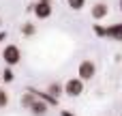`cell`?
<instances>
[{
	"instance_id": "obj_1",
	"label": "cell",
	"mask_w": 122,
	"mask_h": 116,
	"mask_svg": "<svg viewBox=\"0 0 122 116\" xmlns=\"http://www.w3.org/2000/svg\"><path fill=\"white\" fill-rule=\"evenodd\" d=\"M2 60H4L6 67L19 65V62H21V50H19V45H15V43L4 45V50H2Z\"/></svg>"
},
{
	"instance_id": "obj_2",
	"label": "cell",
	"mask_w": 122,
	"mask_h": 116,
	"mask_svg": "<svg viewBox=\"0 0 122 116\" xmlns=\"http://www.w3.org/2000/svg\"><path fill=\"white\" fill-rule=\"evenodd\" d=\"M94 75H97V65H94V60L84 58V60L79 62V67H77V77L84 80V82H90Z\"/></svg>"
},
{
	"instance_id": "obj_3",
	"label": "cell",
	"mask_w": 122,
	"mask_h": 116,
	"mask_svg": "<svg viewBox=\"0 0 122 116\" xmlns=\"http://www.w3.org/2000/svg\"><path fill=\"white\" fill-rule=\"evenodd\" d=\"M28 11H32L36 19H49L54 13V6H51V2H32L28 6Z\"/></svg>"
},
{
	"instance_id": "obj_4",
	"label": "cell",
	"mask_w": 122,
	"mask_h": 116,
	"mask_svg": "<svg viewBox=\"0 0 122 116\" xmlns=\"http://www.w3.org/2000/svg\"><path fill=\"white\" fill-rule=\"evenodd\" d=\"M64 95L66 97H79V95H84V80H79V77H71V80H66L64 84Z\"/></svg>"
},
{
	"instance_id": "obj_5",
	"label": "cell",
	"mask_w": 122,
	"mask_h": 116,
	"mask_svg": "<svg viewBox=\"0 0 122 116\" xmlns=\"http://www.w3.org/2000/svg\"><path fill=\"white\" fill-rule=\"evenodd\" d=\"M90 15H92V19H97V22L105 19V17L109 15V4H105V2H94L92 9H90Z\"/></svg>"
},
{
	"instance_id": "obj_6",
	"label": "cell",
	"mask_w": 122,
	"mask_h": 116,
	"mask_svg": "<svg viewBox=\"0 0 122 116\" xmlns=\"http://www.w3.org/2000/svg\"><path fill=\"white\" fill-rule=\"evenodd\" d=\"M30 112H32V116H45L49 112V105H47L43 99H36V101L30 105Z\"/></svg>"
},
{
	"instance_id": "obj_7",
	"label": "cell",
	"mask_w": 122,
	"mask_h": 116,
	"mask_svg": "<svg viewBox=\"0 0 122 116\" xmlns=\"http://www.w3.org/2000/svg\"><path fill=\"white\" fill-rule=\"evenodd\" d=\"M107 39H112V41H122V22L107 26Z\"/></svg>"
},
{
	"instance_id": "obj_8",
	"label": "cell",
	"mask_w": 122,
	"mask_h": 116,
	"mask_svg": "<svg viewBox=\"0 0 122 116\" xmlns=\"http://www.w3.org/2000/svg\"><path fill=\"white\" fill-rule=\"evenodd\" d=\"M36 101V97H34V93L30 90V88H26V93L21 95V99H19V103H21V108H26V110H30V105Z\"/></svg>"
},
{
	"instance_id": "obj_9",
	"label": "cell",
	"mask_w": 122,
	"mask_h": 116,
	"mask_svg": "<svg viewBox=\"0 0 122 116\" xmlns=\"http://www.w3.org/2000/svg\"><path fill=\"white\" fill-rule=\"evenodd\" d=\"M47 93H49L51 97H56V99H60V97L64 95V86H62V84H58V82H51V84L47 86Z\"/></svg>"
},
{
	"instance_id": "obj_10",
	"label": "cell",
	"mask_w": 122,
	"mask_h": 116,
	"mask_svg": "<svg viewBox=\"0 0 122 116\" xmlns=\"http://www.w3.org/2000/svg\"><path fill=\"white\" fill-rule=\"evenodd\" d=\"M0 77H2L4 84H13V82H15V71H13V67H4L2 73H0Z\"/></svg>"
},
{
	"instance_id": "obj_11",
	"label": "cell",
	"mask_w": 122,
	"mask_h": 116,
	"mask_svg": "<svg viewBox=\"0 0 122 116\" xmlns=\"http://www.w3.org/2000/svg\"><path fill=\"white\" fill-rule=\"evenodd\" d=\"M21 34H24V37H34V34H36V26H34L32 22L21 24Z\"/></svg>"
},
{
	"instance_id": "obj_12",
	"label": "cell",
	"mask_w": 122,
	"mask_h": 116,
	"mask_svg": "<svg viewBox=\"0 0 122 116\" xmlns=\"http://www.w3.org/2000/svg\"><path fill=\"white\" fill-rule=\"evenodd\" d=\"M92 32L99 39H107V26H103V24H92Z\"/></svg>"
},
{
	"instance_id": "obj_13",
	"label": "cell",
	"mask_w": 122,
	"mask_h": 116,
	"mask_svg": "<svg viewBox=\"0 0 122 116\" xmlns=\"http://www.w3.org/2000/svg\"><path fill=\"white\" fill-rule=\"evenodd\" d=\"M66 6H69L71 11H84L86 0H66Z\"/></svg>"
},
{
	"instance_id": "obj_14",
	"label": "cell",
	"mask_w": 122,
	"mask_h": 116,
	"mask_svg": "<svg viewBox=\"0 0 122 116\" xmlns=\"http://www.w3.org/2000/svg\"><path fill=\"white\" fill-rule=\"evenodd\" d=\"M6 105H9V93L4 88H0V110L6 108Z\"/></svg>"
},
{
	"instance_id": "obj_15",
	"label": "cell",
	"mask_w": 122,
	"mask_h": 116,
	"mask_svg": "<svg viewBox=\"0 0 122 116\" xmlns=\"http://www.w3.org/2000/svg\"><path fill=\"white\" fill-rule=\"evenodd\" d=\"M60 116H75V114H73V112H69V110H62V112H60Z\"/></svg>"
},
{
	"instance_id": "obj_16",
	"label": "cell",
	"mask_w": 122,
	"mask_h": 116,
	"mask_svg": "<svg viewBox=\"0 0 122 116\" xmlns=\"http://www.w3.org/2000/svg\"><path fill=\"white\" fill-rule=\"evenodd\" d=\"M2 41H6V32H4V30H0V43H2Z\"/></svg>"
},
{
	"instance_id": "obj_17",
	"label": "cell",
	"mask_w": 122,
	"mask_h": 116,
	"mask_svg": "<svg viewBox=\"0 0 122 116\" xmlns=\"http://www.w3.org/2000/svg\"><path fill=\"white\" fill-rule=\"evenodd\" d=\"M118 9H120V13H122V0H120V2H118Z\"/></svg>"
},
{
	"instance_id": "obj_18",
	"label": "cell",
	"mask_w": 122,
	"mask_h": 116,
	"mask_svg": "<svg viewBox=\"0 0 122 116\" xmlns=\"http://www.w3.org/2000/svg\"><path fill=\"white\" fill-rule=\"evenodd\" d=\"M34 2H51V0H34Z\"/></svg>"
},
{
	"instance_id": "obj_19",
	"label": "cell",
	"mask_w": 122,
	"mask_h": 116,
	"mask_svg": "<svg viewBox=\"0 0 122 116\" xmlns=\"http://www.w3.org/2000/svg\"><path fill=\"white\" fill-rule=\"evenodd\" d=\"M0 26H2V17H0Z\"/></svg>"
},
{
	"instance_id": "obj_20",
	"label": "cell",
	"mask_w": 122,
	"mask_h": 116,
	"mask_svg": "<svg viewBox=\"0 0 122 116\" xmlns=\"http://www.w3.org/2000/svg\"><path fill=\"white\" fill-rule=\"evenodd\" d=\"M0 84H2V77H0Z\"/></svg>"
},
{
	"instance_id": "obj_21",
	"label": "cell",
	"mask_w": 122,
	"mask_h": 116,
	"mask_svg": "<svg viewBox=\"0 0 122 116\" xmlns=\"http://www.w3.org/2000/svg\"><path fill=\"white\" fill-rule=\"evenodd\" d=\"M120 116H122V114H120Z\"/></svg>"
}]
</instances>
